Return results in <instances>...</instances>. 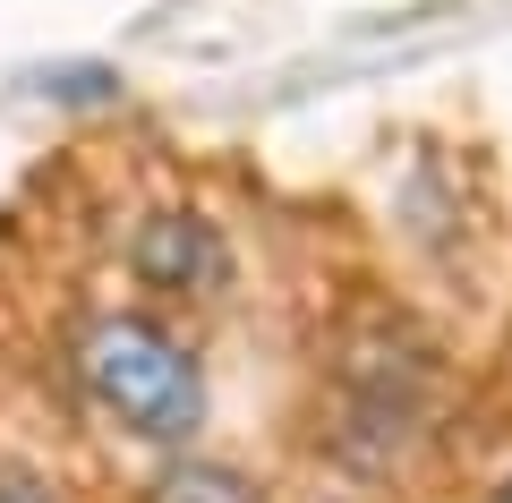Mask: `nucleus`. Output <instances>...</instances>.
Masks as SVG:
<instances>
[{
    "label": "nucleus",
    "mask_w": 512,
    "mask_h": 503,
    "mask_svg": "<svg viewBox=\"0 0 512 503\" xmlns=\"http://www.w3.org/2000/svg\"><path fill=\"white\" fill-rule=\"evenodd\" d=\"M77 384L103 418H120L128 435H146V444H188L205 427V367L188 359L180 333H163L154 316H86L77 324Z\"/></svg>",
    "instance_id": "f257e3e1"
},
{
    "label": "nucleus",
    "mask_w": 512,
    "mask_h": 503,
    "mask_svg": "<svg viewBox=\"0 0 512 503\" xmlns=\"http://www.w3.org/2000/svg\"><path fill=\"white\" fill-rule=\"evenodd\" d=\"M427 393H436V350L410 324H367L359 342L342 350V401H333L325 444L350 469H393L419 444Z\"/></svg>",
    "instance_id": "f03ea898"
},
{
    "label": "nucleus",
    "mask_w": 512,
    "mask_h": 503,
    "mask_svg": "<svg viewBox=\"0 0 512 503\" xmlns=\"http://www.w3.org/2000/svg\"><path fill=\"white\" fill-rule=\"evenodd\" d=\"M128 273L163 299H214V290H231V239L197 205H163L128 231Z\"/></svg>",
    "instance_id": "7ed1b4c3"
},
{
    "label": "nucleus",
    "mask_w": 512,
    "mask_h": 503,
    "mask_svg": "<svg viewBox=\"0 0 512 503\" xmlns=\"http://www.w3.org/2000/svg\"><path fill=\"white\" fill-rule=\"evenodd\" d=\"M146 503H265V486L231 461H205V452H180V461L154 469Z\"/></svg>",
    "instance_id": "20e7f679"
},
{
    "label": "nucleus",
    "mask_w": 512,
    "mask_h": 503,
    "mask_svg": "<svg viewBox=\"0 0 512 503\" xmlns=\"http://www.w3.org/2000/svg\"><path fill=\"white\" fill-rule=\"evenodd\" d=\"M0 503H60V486L35 461H0Z\"/></svg>",
    "instance_id": "39448f33"
},
{
    "label": "nucleus",
    "mask_w": 512,
    "mask_h": 503,
    "mask_svg": "<svg viewBox=\"0 0 512 503\" xmlns=\"http://www.w3.org/2000/svg\"><path fill=\"white\" fill-rule=\"evenodd\" d=\"M504 495H512V486H504Z\"/></svg>",
    "instance_id": "423d86ee"
}]
</instances>
